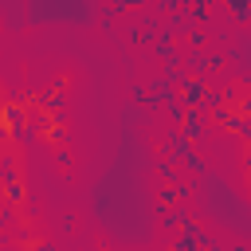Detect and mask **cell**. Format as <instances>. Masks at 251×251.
<instances>
[{"instance_id": "obj_1", "label": "cell", "mask_w": 251, "mask_h": 251, "mask_svg": "<svg viewBox=\"0 0 251 251\" xmlns=\"http://www.w3.org/2000/svg\"><path fill=\"white\" fill-rule=\"evenodd\" d=\"M176 94H180V102H184L188 110H204V102H208V78L188 71V75L176 82Z\"/></svg>"}, {"instance_id": "obj_2", "label": "cell", "mask_w": 251, "mask_h": 251, "mask_svg": "<svg viewBox=\"0 0 251 251\" xmlns=\"http://www.w3.org/2000/svg\"><path fill=\"white\" fill-rule=\"evenodd\" d=\"M145 86H149V98H145V106H149V110L165 106V102H169V98L176 94V82H173V78H165V75H153V78H149Z\"/></svg>"}, {"instance_id": "obj_11", "label": "cell", "mask_w": 251, "mask_h": 251, "mask_svg": "<svg viewBox=\"0 0 251 251\" xmlns=\"http://www.w3.org/2000/svg\"><path fill=\"white\" fill-rule=\"evenodd\" d=\"M208 114H212V122H216L220 129H231V122H235L239 110H235V102H220V106H212Z\"/></svg>"}, {"instance_id": "obj_16", "label": "cell", "mask_w": 251, "mask_h": 251, "mask_svg": "<svg viewBox=\"0 0 251 251\" xmlns=\"http://www.w3.org/2000/svg\"><path fill=\"white\" fill-rule=\"evenodd\" d=\"M173 247H176V251H196V247H200V235H192V231L180 227V235L173 239Z\"/></svg>"}, {"instance_id": "obj_21", "label": "cell", "mask_w": 251, "mask_h": 251, "mask_svg": "<svg viewBox=\"0 0 251 251\" xmlns=\"http://www.w3.org/2000/svg\"><path fill=\"white\" fill-rule=\"evenodd\" d=\"M149 0H114V8L118 12H137V8H145Z\"/></svg>"}, {"instance_id": "obj_12", "label": "cell", "mask_w": 251, "mask_h": 251, "mask_svg": "<svg viewBox=\"0 0 251 251\" xmlns=\"http://www.w3.org/2000/svg\"><path fill=\"white\" fill-rule=\"evenodd\" d=\"M4 180H20V161L16 153H0V184Z\"/></svg>"}, {"instance_id": "obj_18", "label": "cell", "mask_w": 251, "mask_h": 251, "mask_svg": "<svg viewBox=\"0 0 251 251\" xmlns=\"http://www.w3.org/2000/svg\"><path fill=\"white\" fill-rule=\"evenodd\" d=\"M184 39H188V47H192V51H204V47H208V35H204V31H200L196 24H192V27L184 31Z\"/></svg>"}, {"instance_id": "obj_23", "label": "cell", "mask_w": 251, "mask_h": 251, "mask_svg": "<svg viewBox=\"0 0 251 251\" xmlns=\"http://www.w3.org/2000/svg\"><path fill=\"white\" fill-rule=\"evenodd\" d=\"M55 165H59V169H71V153H67V149H63V145H59V149H55Z\"/></svg>"}, {"instance_id": "obj_9", "label": "cell", "mask_w": 251, "mask_h": 251, "mask_svg": "<svg viewBox=\"0 0 251 251\" xmlns=\"http://www.w3.org/2000/svg\"><path fill=\"white\" fill-rule=\"evenodd\" d=\"M39 133H43V137H47L51 145H63L71 129H67V118H63V114H51V122H47V126H43Z\"/></svg>"}, {"instance_id": "obj_15", "label": "cell", "mask_w": 251, "mask_h": 251, "mask_svg": "<svg viewBox=\"0 0 251 251\" xmlns=\"http://www.w3.org/2000/svg\"><path fill=\"white\" fill-rule=\"evenodd\" d=\"M0 196H4L8 204H24V180H4V184H0Z\"/></svg>"}, {"instance_id": "obj_4", "label": "cell", "mask_w": 251, "mask_h": 251, "mask_svg": "<svg viewBox=\"0 0 251 251\" xmlns=\"http://www.w3.org/2000/svg\"><path fill=\"white\" fill-rule=\"evenodd\" d=\"M188 67H192V75H212V71L224 67V55H216V51H192Z\"/></svg>"}, {"instance_id": "obj_17", "label": "cell", "mask_w": 251, "mask_h": 251, "mask_svg": "<svg viewBox=\"0 0 251 251\" xmlns=\"http://www.w3.org/2000/svg\"><path fill=\"white\" fill-rule=\"evenodd\" d=\"M184 12H188V20H192V24H196V27H200V24H204V20H208V16H212V4H188V8H184Z\"/></svg>"}, {"instance_id": "obj_5", "label": "cell", "mask_w": 251, "mask_h": 251, "mask_svg": "<svg viewBox=\"0 0 251 251\" xmlns=\"http://www.w3.org/2000/svg\"><path fill=\"white\" fill-rule=\"evenodd\" d=\"M157 35H161V27H157V20H145V24H137V27H129V43L133 47H153L157 43Z\"/></svg>"}, {"instance_id": "obj_20", "label": "cell", "mask_w": 251, "mask_h": 251, "mask_svg": "<svg viewBox=\"0 0 251 251\" xmlns=\"http://www.w3.org/2000/svg\"><path fill=\"white\" fill-rule=\"evenodd\" d=\"M129 98L145 106V98H149V86H145V82H133V86H129Z\"/></svg>"}, {"instance_id": "obj_8", "label": "cell", "mask_w": 251, "mask_h": 251, "mask_svg": "<svg viewBox=\"0 0 251 251\" xmlns=\"http://www.w3.org/2000/svg\"><path fill=\"white\" fill-rule=\"evenodd\" d=\"M165 145H169V157H176L180 165H184V161H188V157L196 153V149H192L196 141H188V137H184L180 129H176V133H169V141H165Z\"/></svg>"}, {"instance_id": "obj_22", "label": "cell", "mask_w": 251, "mask_h": 251, "mask_svg": "<svg viewBox=\"0 0 251 251\" xmlns=\"http://www.w3.org/2000/svg\"><path fill=\"white\" fill-rule=\"evenodd\" d=\"M114 16H118V8H106L102 12V31H114Z\"/></svg>"}, {"instance_id": "obj_19", "label": "cell", "mask_w": 251, "mask_h": 251, "mask_svg": "<svg viewBox=\"0 0 251 251\" xmlns=\"http://www.w3.org/2000/svg\"><path fill=\"white\" fill-rule=\"evenodd\" d=\"M231 133H235V137H243V141H251V118H247V114H235Z\"/></svg>"}, {"instance_id": "obj_13", "label": "cell", "mask_w": 251, "mask_h": 251, "mask_svg": "<svg viewBox=\"0 0 251 251\" xmlns=\"http://www.w3.org/2000/svg\"><path fill=\"white\" fill-rule=\"evenodd\" d=\"M153 51H157V59L161 63H169V59H176V47H173V35H157V43H153Z\"/></svg>"}, {"instance_id": "obj_26", "label": "cell", "mask_w": 251, "mask_h": 251, "mask_svg": "<svg viewBox=\"0 0 251 251\" xmlns=\"http://www.w3.org/2000/svg\"><path fill=\"white\" fill-rule=\"evenodd\" d=\"M247 149H251V141H247Z\"/></svg>"}, {"instance_id": "obj_14", "label": "cell", "mask_w": 251, "mask_h": 251, "mask_svg": "<svg viewBox=\"0 0 251 251\" xmlns=\"http://www.w3.org/2000/svg\"><path fill=\"white\" fill-rule=\"evenodd\" d=\"M176 157H157V176L161 180H180V173H176Z\"/></svg>"}, {"instance_id": "obj_6", "label": "cell", "mask_w": 251, "mask_h": 251, "mask_svg": "<svg viewBox=\"0 0 251 251\" xmlns=\"http://www.w3.org/2000/svg\"><path fill=\"white\" fill-rule=\"evenodd\" d=\"M63 90H67V86H63V82H55L51 90H43V94H31L27 102H31V106H39V110H51V114H59V110H63Z\"/></svg>"}, {"instance_id": "obj_10", "label": "cell", "mask_w": 251, "mask_h": 251, "mask_svg": "<svg viewBox=\"0 0 251 251\" xmlns=\"http://www.w3.org/2000/svg\"><path fill=\"white\" fill-rule=\"evenodd\" d=\"M188 27H192V20H188V12H184V8H180V12H169V24H165V27H161V31H165V35H173V39H176V35H184V31H188Z\"/></svg>"}, {"instance_id": "obj_3", "label": "cell", "mask_w": 251, "mask_h": 251, "mask_svg": "<svg viewBox=\"0 0 251 251\" xmlns=\"http://www.w3.org/2000/svg\"><path fill=\"white\" fill-rule=\"evenodd\" d=\"M4 122H8L16 133H24V129L31 126V110H27L20 98H8V102H4Z\"/></svg>"}, {"instance_id": "obj_7", "label": "cell", "mask_w": 251, "mask_h": 251, "mask_svg": "<svg viewBox=\"0 0 251 251\" xmlns=\"http://www.w3.org/2000/svg\"><path fill=\"white\" fill-rule=\"evenodd\" d=\"M176 129H180L188 141H200V137L208 133V126H204V110H188V114H184V122H180Z\"/></svg>"}, {"instance_id": "obj_24", "label": "cell", "mask_w": 251, "mask_h": 251, "mask_svg": "<svg viewBox=\"0 0 251 251\" xmlns=\"http://www.w3.org/2000/svg\"><path fill=\"white\" fill-rule=\"evenodd\" d=\"M235 110H239V114H247V118H251V94H239V102H235Z\"/></svg>"}, {"instance_id": "obj_25", "label": "cell", "mask_w": 251, "mask_h": 251, "mask_svg": "<svg viewBox=\"0 0 251 251\" xmlns=\"http://www.w3.org/2000/svg\"><path fill=\"white\" fill-rule=\"evenodd\" d=\"M247 16H251V4H247Z\"/></svg>"}]
</instances>
